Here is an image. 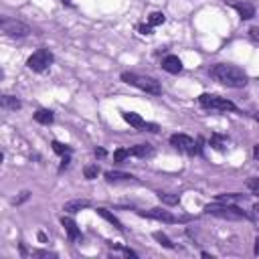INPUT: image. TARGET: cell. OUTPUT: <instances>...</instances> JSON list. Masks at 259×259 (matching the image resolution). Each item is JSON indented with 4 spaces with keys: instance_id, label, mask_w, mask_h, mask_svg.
<instances>
[{
    "instance_id": "f546056e",
    "label": "cell",
    "mask_w": 259,
    "mask_h": 259,
    "mask_svg": "<svg viewBox=\"0 0 259 259\" xmlns=\"http://www.w3.org/2000/svg\"><path fill=\"white\" fill-rule=\"evenodd\" d=\"M138 31H140L142 35H152V27H150V25H140Z\"/></svg>"
},
{
    "instance_id": "ba28073f",
    "label": "cell",
    "mask_w": 259,
    "mask_h": 259,
    "mask_svg": "<svg viewBox=\"0 0 259 259\" xmlns=\"http://www.w3.org/2000/svg\"><path fill=\"white\" fill-rule=\"evenodd\" d=\"M124 116V120L134 128V130H148V132H158V126L156 124H148L142 116H138V114H134V112H124L122 114Z\"/></svg>"
},
{
    "instance_id": "8d00e7d4",
    "label": "cell",
    "mask_w": 259,
    "mask_h": 259,
    "mask_svg": "<svg viewBox=\"0 0 259 259\" xmlns=\"http://www.w3.org/2000/svg\"><path fill=\"white\" fill-rule=\"evenodd\" d=\"M63 3H67V5H69V0H63Z\"/></svg>"
},
{
    "instance_id": "9c48e42d",
    "label": "cell",
    "mask_w": 259,
    "mask_h": 259,
    "mask_svg": "<svg viewBox=\"0 0 259 259\" xmlns=\"http://www.w3.org/2000/svg\"><path fill=\"white\" fill-rule=\"evenodd\" d=\"M142 217H150L156 221H164V223H178V217H174L172 213L164 211V209H150V211H142Z\"/></svg>"
},
{
    "instance_id": "603a6c76",
    "label": "cell",
    "mask_w": 259,
    "mask_h": 259,
    "mask_svg": "<svg viewBox=\"0 0 259 259\" xmlns=\"http://www.w3.org/2000/svg\"><path fill=\"white\" fill-rule=\"evenodd\" d=\"M126 158H130V150H126V148H118V150L114 152V162H124Z\"/></svg>"
},
{
    "instance_id": "44dd1931",
    "label": "cell",
    "mask_w": 259,
    "mask_h": 259,
    "mask_svg": "<svg viewBox=\"0 0 259 259\" xmlns=\"http://www.w3.org/2000/svg\"><path fill=\"white\" fill-rule=\"evenodd\" d=\"M154 239H156L162 247H166V249H174V243L164 235V233H160V231H156V233H154Z\"/></svg>"
},
{
    "instance_id": "5bb4252c",
    "label": "cell",
    "mask_w": 259,
    "mask_h": 259,
    "mask_svg": "<svg viewBox=\"0 0 259 259\" xmlns=\"http://www.w3.org/2000/svg\"><path fill=\"white\" fill-rule=\"evenodd\" d=\"M61 225L65 227V231H67V235H69V239H71V241H79V239H81V231L77 229V225H75V221H73V219L63 217V219H61Z\"/></svg>"
},
{
    "instance_id": "8fae6325",
    "label": "cell",
    "mask_w": 259,
    "mask_h": 259,
    "mask_svg": "<svg viewBox=\"0 0 259 259\" xmlns=\"http://www.w3.org/2000/svg\"><path fill=\"white\" fill-rule=\"evenodd\" d=\"M162 69L168 71V73H172V75H178L182 71V61L176 55H168V57L162 59Z\"/></svg>"
},
{
    "instance_id": "7402d4cb",
    "label": "cell",
    "mask_w": 259,
    "mask_h": 259,
    "mask_svg": "<svg viewBox=\"0 0 259 259\" xmlns=\"http://www.w3.org/2000/svg\"><path fill=\"white\" fill-rule=\"evenodd\" d=\"M97 174H99V166H97V164H89V166L83 168V176H85L87 180L97 178Z\"/></svg>"
},
{
    "instance_id": "836d02e7",
    "label": "cell",
    "mask_w": 259,
    "mask_h": 259,
    "mask_svg": "<svg viewBox=\"0 0 259 259\" xmlns=\"http://www.w3.org/2000/svg\"><path fill=\"white\" fill-rule=\"evenodd\" d=\"M253 154H255V158L259 160V146H255V148H253Z\"/></svg>"
},
{
    "instance_id": "4fadbf2b",
    "label": "cell",
    "mask_w": 259,
    "mask_h": 259,
    "mask_svg": "<svg viewBox=\"0 0 259 259\" xmlns=\"http://www.w3.org/2000/svg\"><path fill=\"white\" fill-rule=\"evenodd\" d=\"M130 156L150 158V156H154V146H150V144H136L134 148H130Z\"/></svg>"
},
{
    "instance_id": "ffe728a7",
    "label": "cell",
    "mask_w": 259,
    "mask_h": 259,
    "mask_svg": "<svg viewBox=\"0 0 259 259\" xmlns=\"http://www.w3.org/2000/svg\"><path fill=\"white\" fill-rule=\"evenodd\" d=\"M164 21H166L164 13H152V15L148 17V25H150V27H158V25H162Z\"/></svg>"
},
{
    "instance_id": "277c9868",
    "label": "cell",
    "mask_w": 259,
    "mask_h": 259,
    "mask_svg": "<svg viewBox=\"0 0 259 259\" xmlns=\"http://www.w3.org/2000/svg\"><path fill=\"white\" fill-rule=\"evenodd\" d=\"M198 103L204 110H215V112H237V106L227 97L211 95V93H202L198 95Z\"/></svg>"
},
{
    "instance_id": "ac0fdd59",
    "label": "cell",
    "mask_w": 259,
    "mask_h": 259,
    "mask_svg": "<svg viewBox=\"0 0 259 259\" xmlns=\"http://www.w3.org/2000/svg\"><path fill=\"white\" fill-rule=\"evenodd\" d=\"M97 215H101V217H103V219H106V221H110V223H112V225H114L116 229H120V231H124V227H122V223H120V221H118V219H116V217H114L112 213H108V209H97Z\"/></svg>"
},
{
    "instance_id": "d4e9b609",
    "label": "cell",
    "mask_w": 259,
    "mask_h": 259,
    "mask_svg": "<svg viewBox=\"0 0 259 259\" xmlns=\"http://www.w3.org/2000/svg\"><path fill=\"white\" fill-rule=\"evenodd\" d=\"M160 200L166 202V204H178V196L176 194H168V192H158Z\"/></svg>"
},
{
    "instance_id": "1f68e13d",
    "label": "cell",
    "mask_w": 259,
    "mask_h": 259,
    "mask_svg": "<svg viewBox=\"0 0 259 259\" xmlns=\"http://www.w3.org/2000/svg\"><path fill=\"white\" fill-rule=\"evenodd\" d=\"M95 156L97 158H103V156H106V150H103V148H95Z\"/></svg>"
},
{
    "instance_id": "d6986e66",
    "label": "cell",
    "mask_w": 259,
    "mask_h": 259,
    "mask_svg": "<svg viewBox=\"0 0 259 259\" xmlns=\"http://www.w3.org/2000/svg\"><path fill=\"white\" fill-rule=\"evenodd\" d=\"M243 198H245L243 194L231 192V194H219V196H217V202H229V204H233V202H237V200H243Z\"/></svg>"
},
{
    "instance_id": "5b68a950",
    "label": "cell",
    "mask_w": 259,
    "mask_h": 259,
    "mask_svg": "<svg viewBox=\"0 0 259 259\" xmlns=\"http://www.w3.org/2000/svg\"><path fill=\"white\" fill-rule=\"evenodd\" d=\"M53 61H55V57H53V53H51L49 49H39L29 57L27 67L31 71H35V73H43V71H47L51 65H53Z\"/></svg>"
},
{
    "instance_id": "f1b7e54d",
    "label": "cell",
    "mask_w": 259,
    "mask_h": 259,
    "mask_svg": "<svg viewBox=\"0 0 259 259\" xmlns=\"http://www.w3.org/2000/svg\"><path fill=\"white\" fill-rule=\"evenodd\" d=\"M33 257H57V253H51V251H33Z\"/></svg>"
},
{
    "instance_id": "4dcf8cb0",
    "label": "cell",
    "mask_w": 259,
    "mask_h": 259,
    "mask_svg": "<svg viewBox=\"0 0 259 259\" xmlns=\"http://www.w3.org/2000/svg\"><path fill=\"white\" fill-rule=\"evenodd\" d=\"M249 37H251L253 41H259V27H253V29L249 31Z\"/></svg>"
},
{
    "instance_id": "7c38bea8",
    "label": "cell",
    "mask_w": 259,
    "mask_h": 259,
    "mask_svg": "<svg viewBox=\"0 0 259 259\" xmlns=\"http://www.w3.org/2000/svg\"><path fill=\"white\" fill-rule=\"evenodd\" d=\"M87 206H91V200H87V198H75V200H69V202L63 204V211L73 215V213H79V211L87 209Z\"/></svg>"
},
{
    "instance_id": "7a4b0ae2",
    "label": "cell",
    "mask_w": 259,
    "mask_h": 259,
    "mask_svg": "<svg viewBox=\"0 0 259 259\" xmlns=\"http://www.w3.org/2000/svg\"><path fill=\"white\" fill-rule=\"evenodd\" d=\"M122 81L128 83V85H134L150 95H160L162 93V87L160 83L154 79V77H148V75H140V73H132V71H124L122 73Z\"/></svg>"
},
{
    "instance_id": "8992f818",
    "label": "cell",
    "mask_w": 259,
    "mask_h": 259,
    "mask_svg": "<svg viewBox=\"0 0 259 259\" xmlns=\"http://www.w3.org/2000/svg\"><path fill=\"white\" fill-rule=\"evenodd\" d=\"M0 29H3V33L7 37H13V39H25L29 37L33 31L29 25L17 21V19H9V17H3V21H0Z\"/></svg>"
},
{
    "instance_id": "9a60e30c",
    "label": "cell",
    "mask_w": 259,
    "mask_h": 259,
    "mask_svg": "<svg viewBox=\"0 0 259 259\" xmlns=\"http://www.w3.org/2000/svg\"><path fill=\"white\" fill-rule=\"evenodd\" d=\"M0 103H3V108H5L7 112H17V110L21 108V99H17L15 95H3Z\"/></svg>"
},
{
    "instance_id": "484cf974",
    "label": "cell",
    "mask_w": 259,
    "mask_h": 259,
    "mask_svg": "<svg viewBox=\"0 0 259 259\" xmlns=\"http://www.w3.org/2000/svg\"><path fill=\"white\" fill-rule=\"evenodd\" d=\"M53 150H55L57 154H61V156H65V154H69V152H71V148H69L67 144H61V142H57V140L53 142Z\"/></svg>"
},
{
    "instance_id": "4316f807",
    "label": "cell",
    "mask_w": 259,
    "mask_h": 259,
    "mask_svg": "<svg viewBox=\"0 0 259 259\" xmlns=\"http://www.w3.org/2000/svg\"><path fill=\"white\" fill-rule=\"evenodd\" d=\"M247 188H249L251 192L259 194V178H249V180H247Z\"/></svg>"
},
{
    "instance_id": "52a82bcc",
    "label": "cell",
    "mask_w": 259,
    "mask_h": 259,
    "mask_svg": "<svg viewBox=\"0 0 259 259\" xmlns=\"http://www.w3.org/2000/svg\"><path fill=\"white\" fill-rule=\"evenodd\" d=\"M170 144L176 148V150H180V152H184V154H196L200 148L196 146V142L190 138V136H186V134H172L170 136Z\"/></svg>"
},
{
    "instance_id": "d590c367",
    "label": "cell",
    "mask_w": 259,
    "mask_h": 259,
    "mask_svg": "<svg viewBox=\"0 0 259 259\" xmlns=\"http://www.w3.org/2000/svg\"><path fill=\"white\" fill-rule=\"evenodd\" d=\"M255 120H257V122H259V114H255Z\"/></svg>"
},
{
    "instance_id": "83f0119b",
    "label": "cell",
    "mask_w": 259,
    "mask_h": 259,
    "mask_svg": "<svg viewBox=\"0 0 259 259\" xmlns=\"http://www.w3.org/2000/svg\"><path fill=\"white\" fill-rule=\"evenodd\" d=\"M29 196H31V192H29V190H25V192H21V196H19V198H13V204H21V202H25Z\"/></svg>"
},
{
    "instance_id": "30bf717a",
    "label": "cell",
    "mask_w": 259,
    "mask_h": 259,
    "mask_svg": "<svg viewBox=\"0 0 259 259\" xmlns=\"http://www.w3.org/2000/svg\"><path fill=\"white\" fill-rule=\"evenodd\" d=\"M231 7L239 13V17H241L243 21H251V19L255 17V7L249 3V0H243V3H239V0H233Z\"/></svg>"
},
{
    "instance_id": "d6a6232c",
    "label": "cell",
    "mask_w": 259,
    "mask_h": 259,
    "mask_svg": "<svg viewBox=\"0 0 259 259\" xmlns=\"http://www.w3.org/2000/svg\"><path fill=\"white\" fill-rule=\"evenodd\" d=\"M253 213L259 217V202H257V204H253Z\"/></svg>"
},
{
    "instance_id": "6da1fadb",
    "label": "cell",
    "mask_w": 259,
    "mask_h": 259,
    "mask_svg": "<svg viewBox=\"0 0 259 259\" xmlns=\"http://www.w3.org/2000/svg\"><path fill=\"white\" fill-rule=\"evenodd\" d=\"M211 77L227 87H233V89H241L247 85L249 77L247 73L241 69V67H235V65H227V63H217L211 67Z\"/></svg>"
},
{
    "instance_id": "cb8c5ba5",
    "label": "cell",
    "mask_w": 259,
    "mask_h": 259,
    "mask_svg": "<svg viewBox=\"0 0 259 259\" xmlns=\"http://www.w3.org/2000/svg\"><path fill=\"white\" fill-rule=\"evenodd\" d=\"M211 146L217 148V150H223V148H225V138L219 136V134H213V136H211Z\"/></svg>"
},
{
    "instance_id": "e0dca14e",
    "label": "cell",
    "mask_w": 259,
    "mask_h": 259,
    "mask_svg": "<svg viewBox=\"0 0 259 259\" xmlns=\"http://www.w3.org/2000/svg\"><path fill=\"white\" fill-rule=\"evenodd\" d=\"M35 122L43 124V126H49V124H53V112L51 110H39L35 114Z\"/></svg>"
},
{
    "instance_id": "e575fe53",
    "label": "cell",
    "mask_w": 259,
    "mask_h": 259,
    "mask_svg": "<svg viewBox=\"0 0 259 259\" xmlns=\"http://www.w3.org/2000/svg\"><path fill=\"white\" fill-rule=\"evenodd\" d=\"M255 253H257V255H259V237H257V239H255Z\"/></svg>"
},
{
    "instance_id": "3957f363",
    "label": "cell",
    "mask_w": 259,
    "mask_h": 259,
    "mask_svg": "<svg viewBox=\"0 0 259 259\" xmlns=\"http://www.w3.org/2000/svg\"><path fill=\"white\" fill-rule=\"evenodd\" d=\"M206 215H213L219 219H229V221H241V219H249V215L245 211H241L239 206L229 204V202H219V204H206L204 206Z\"/></svg>"
},
{
    "instance_id": "2e32d148",
    "label": "cell",
    "mask_w": 259,
    "mask_h": 259,
    "mask_svg": "<svg viewBox=\"0 0 259 259\" xmlns=\"http://www.w3.org/2000/svg\"><path fill=\"white\" fill-rule=\"evenodd\" d=\"M106 178H108V182H122V180H134V176H132V174H128V172H118V170H110V172H106Z\"/></svg>"
}]
</instances>
